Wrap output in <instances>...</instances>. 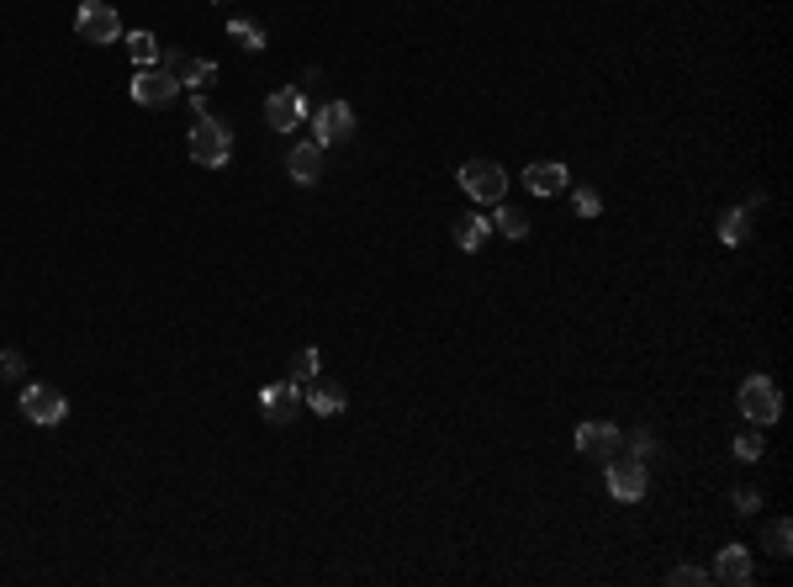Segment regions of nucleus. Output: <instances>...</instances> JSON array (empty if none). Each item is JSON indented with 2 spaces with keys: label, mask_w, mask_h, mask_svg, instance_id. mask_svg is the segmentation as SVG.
I'll use <instances>...</instances> for the list:
<instances>
[{
  "label": "nucleus",
  "mask_w": 793,
  "mask_h": 587,
  "mask_svg": "<svg viewBox=\"0 0 793 587\" xmlns=\"http://www.w3.org/2000/svg\"><path fill=\"white\" fill-rule=\"evenodd\" d=\"M312 143H344V138H355V106H344V101H328L323 112H318V127H312Z\"/></svg>",
  "instance_id": "nucleus-11"
},
{
  "label": "nucleus",
  "mask_w": 793,
  "mask_h": 587,
  "mask_svg": "<svg viewBox=\"0 0 793 587\" xmlns=\"http://www.w3.org/2000/svg\"><path fill=\"white\" fill-rule=\"evenodd\" d=\"M228 38H238V48H254V53L265 48V32L254 22H228Z\"/></svg>",
  "instance_id": "nucleus-24"
},
{
  "label": "nucleus",
  "mask_w": 793,
  "mask_h": 587,
  "mask_svg": "<svg viewBox=\"0 0 793 587\" xmlns=\"http://www.w3.org/2000/svg\"><path fill=\"white\" fill-rule=\"evenodd\" d=\"M672 582H682V587H704L709 572H704V566H672Z\"/></svg>",
  "instance_id": "nucleus-28"
},
{
  "label": "nucleus",
  "mask_w": 793,
  "mask_h": 587,
  "mask_svg": "<svg viewBox=\"0 0 793 587\" xmlns=\"http://www.w3.org/2000/svg\"><path fill=\"white\" fill-rule=\"evenodd\" d=\"M455 180H460V191H466L471 201H482V207H492V201L508 196V170L497 159H466L455 170Z\"/></svg>",
  "instance_id": "nucleus-1"
},
{
  "label": "nucleus",
  "mask_w": 793,
  "mask_h": 587,
  "mask_svg": "<svg viewBox=\"0 0 793 587\" xmlns=\"http://www.w3.org/2000/svg\"><path fill=\"white\" fill-rule=\"evenodd\" d=\"M577 450L593 455V461H608V455L624 450V434H619V424H608V418H587V424H577Z\"/></svg>",
  "instance_id": "nucleus-9"
},
{
  "label": "nucleus",
  "mask_w": 793,
  "mask_h": 587,
  "mask_svg": "<svg viewBox=\"0 0 793 587\" xmlns=\"http://www.w3.org/2000/svg\"><path fill=\"white\" fill-rule=\"evenodd\" d=\"M175 90H180V85H175V80H170V75H164V69L154 64V69H138V75H133V85H127V96H133L138 106H149V112H154V106H170V101H175Z\"/></svg>",
  "instance_id": "nucleus-10"
},
{
  "label": "nucleus",
  "mask_w": 793,
  "mask_h": 587,
  "mask_svg": "<svg viewBox=\"0 0 793 587\" xmlns=\"http://www.w3.org/2000/svg\"><path fill=\"white\" fill-rule=\"evenodd\" d=\"M487 233H492V217H482V212H460V217H455V244L466 249V254L482 249Z\"/></svg>",
  "instance_id": "nucleus-18"
},
{
  "label": "nucleus",
  "mask_w": 793,
  "mask_h": 587,
  "mask_svg": "<svg viewBox=\"0 0 793 587\" xmlns=\"http://www.w3.org/2000/svg\"><path fill=\"white\" fill-rule=\"evenodd\" d=\"M645 461H635V455H608V492H614L619 503H640L645 498Z\"/></svg>",
  "instance_id": "nucleus-6"
},
{
  "label": "nucleus",
  "mask_w": 793,
  "mask_h": 587,
  "mask_svg": "<svg viewBox=\"0 0 793 587\" xmlns=\"http://www.w3.org/2000/svg\"><path fill=\"white\" fill-rule=\"evenodd\" d=\"M756 508H762V492H756V487H741V492H735V513H741V519H751Z\"/></svg>",
  "instance_id": "nucleus-27"
},
{
  "label": "nucleus",
  "mask_w": 793,
  "mask_h": 587,
  "mask_svg": "<svg viewBox=\"0 0 793 587\" xmlns=\"http://www.w3.org/2000/svg\"><path fill=\"white\" fill-rule=\"evenodd\" d=\"M265 418L270 424H291V418H297V402H302V387L297 381H275V387H265Z\"/></svg>",
  "instance_id": "nucleus-13"
},
{
  "label": "nucleus",
  "mask_w": 793,
  "mask_h": 587,
  "mask_svg": "<svg viewBox=\"0 0 793 587\" xmlns=\"http://www.w3.org/2000/svg\"><path fill=\"white\" fill-rule=\"evenodd\" d=\"M630 455H635V461H651V455H656L651 429H635V434H630Z\"/></svg>",
  "instance_id": "nucleus-26"
},
{
  "label": "nucleus",
  "mask_w": 793,
  "mask_h": 587,
  "mask_svg": "<svg viewBox=\"0 0 793 587\" xmlns=\"http://www.w3.org/2000/svg\"><path fill=\"white\" fill-rule=\"evenodd\" d=\"M127 53H133L138 69H154L159 64V38L154 32H127Z\"/></svg>",
  "instance_id": "nucleus-20"
},
{
  "label": "nucleus",
  "mask_w": 793,
  "mask_h": 587,
  "mask_svg": "<svg viewBox=\"0 0 793 587\" xmlns=\"http://www.w3.org/2000/svg\"><path fill=\"white\" fill-rule=\"evenodd\" d=\"M75 32H80V43H117L122 38V16L106 6V0H85V6L75 11Z\"/></svg>",
  "instance_id": "nucleus-4"
},
{
  "label": "nucleus",
  "mask_w": 793,
  "mask_h": 587,
  "mask_svg": "<svg viewBox=\"0 0 793 587\" xmlns=\"http://www.w3.org/2000/svg\"><path fill=\"white\" fill-rule=\"evenodd\" d=\"M318 365H323V360H318V350H312V344H302V350L291 355V381H297V387H307V381L318 376Z\"/></svg>",
  "instance_id": "nucleus-22"
},
{
  "label": "nucleus",
  "mask_w": 793,
  "mask_h": 587,
  "mask_svg": "<svg viewBox=\"0 0 793 587\" xmlns=\"http://www.w3.org/2000/svg\"><path fill=\"white\" fill-rule=\"evenodd\" d=\"M286 175L297 180V186H312V180L323 175V143H297V149L286 154Z\"/></svg>",
  "instance_id": "nucleus-14"
},
{
  "label": "nucleus",
  "mask_w": 793,
  "mask_h": 587,
  "mask_svg": "<svg viewBox=\"0 0 793 587\" xmlns=\"http://www.w3.org/2000/svg\"><path fill=\"white\" fill-rule=\"evenodd\" d=\"M0 376H6V381H22V376H27V360L16 355V350H0Z\"/></svg>",
  "instance_id": "nucleus-25"
},
{
  "label": "nucleus",
  "mask_w": 793,
  "mask_h": 587,
  "mask_svg": "<svg viewBox=\"0 0 793 587\" xmlns=\"http://www.w3.org/2000/svg\"><path fill=\"white\" fill-rule=\"evenodd\" d=\"M735 461H762V429H746V434H735Z\"/></svg>",
  "instance_id": "nucleus-23"
},
{
  "label": "nucleus",
  "mask_w": 793,
  "mask_h": 587,
  "mask_svg": "<svg viewBox=\"0 0 793 587\" xmlns=\"http://www.w3.org/2000/svg\"><path fill=\"white\" fill-rule=\"evenodd\" d=\"M762 545H767V550H772V556H778V561H783V556H788V550H793V524H788V519H772V524L762 529Z\"/></svg>",
  "instance_id": "nucleus-21"
},
{
  "label": "nucleus",
  "mask_w": 793,
  "mask_h": 587,
  "mask_svg": "<svg viewBox=\"0 0 793 587\" xmlns=\"http://www.w3.org/2000/svg\"><path fill=\"white\" fill-rule=\"evenodd\" d=\"M186 149H191V159L201 164V170H223L228 154H233V133H228L223 122L201 117V122L191 127V143H186Z\"/></svg>",
  "instance_id": "nucleus-3"
},
{
  "label": "nucleus",
  "mask_w": 793,
  "mask_h": 587,
  "mask_svg": "<svg viewBox=\"0 0 793 587\" xmlns=\"http://www.w3.org/2000/svg\"><path fill=\"white\" fill-rule=\"evenodd\" d=\"M524 186L534 191V196H561L566 186H571V170L561 159H534L529 170H524Z\"/></svg>",
  "instance_id": "nucleus-12"
},
{
  "label": "nucleus",
  "mask_w": 793,
  "mask_h": 587,
  "mask_svg": "<svg viewBox=\"0 0 793 587\" xmlns=\"http://www.w3.org/2000/svg\"><path fill=\"white\" fill-rule=\"evenodd\" d=\"M492 228L503 238H529V212L508 207V201H492Z\"/></svg>",
  "instance_id": "nucleus-19"
},
{
  "label": "nucleus",
  "mask_w": 793,
  "mask_h": 587,
  "mask_svg": "<svg viewBox=\"0 0 793 587\" xmlns=\"http://www.w3.org/2000/svg\"><path fill=\"white\" fill-rule=\"evenodd\" d=\"M756 212H762V196H751L746 207H735V212L719 217V244H730V249H735V244H746V228H751V217H756Z\"/></svg>",
  "instance_id": "nucleus-17"
},
{
  "label": "nucleus",
  "mask_w": 793,
  "mask_h": 587,
  "mask_svg": "<svg viewBox=\"0 0 793 587\" xmlns=\"http://www.w3.org/2000/svg\"><path fill=\"white\" fill-rule=\"evenodd\" d=\"M344 402H349V397H344V387H339V381H318V376L307 381V408L318 413V418H334V413H344Z\"/></svg>",
  "instance_id": "nucleus-16"
},
{
  "label": "nucleus",
  "mask_w": 793,
  "mask_h": 587,
  "mask_svg": "<svg viewBox=\"0 0 793 587\" xmlns=\"http://www.w3.org/2000/svg\"><path fill=\"white\" fill-rule=\"evenodd\" d=\"M265 122H270V133H297V127L307 122V96L297 85L275 90V96L265 101Z\"/></svg>",
  "instance_id": "nucleus-7"
},
{
  "label": "nucleus",
  "mask_w": 793,
  "mask_h": 587,
  "mask_svg": "<svg viewBox=\"0 0 793 587\" xmlns=\"http://www.w3.org/2000/svg\"><path fill=\"white\" fill-rule=\"evenodd\" d=\"M735 402H741V418H746V424H756V429H767V424H778V418H783L778 381H767V376H746Z\"/></svg>",
  "instance_id": "nucleus-2"
},
{
  "label": "nucleus",
  "mask_w": 793,
  "mask_h": 587,
  "mask_svg": "<svg viewBox=\"0 0 793 587\" xmlns=\"http://www.w3.org/2000/svg\"><path fill=\"white\" fill-rule=\"evenodd\" d=\"M714 577L730 582V587H746L756 577L751 572V550L746 545H725V550H719V561H714Z\"/></svg>",
  "instance_id": "nucleus-15"
},
{
  "label": "nucleus",
  "mask_w": 793,
  "mask_h": 587,
  "mask_svg": "<svg viewBox=\"0 0 793 587\" xmlns=\"http://www.w3.org/2000/svg\"><path fill=\"white\" fill-rule=\"evenodd\" d=\"M598 212H603L598 191H577V217H598Z\"/></svg>",
  "instance_id": "nucleus-29"
},
{
  "label": "nucleus",
  "mask_w": 793,
  "mask_h": 587,
  "mask_svg": "<svg viewBox=\"0 0 793 587\" xmlns=\"http://www.w3.org/2000/svg\"><path fill=\"white\" fill-rule=\"evenodd\" d=\"M22 413L32 418V424L53 429V424H64L69 402H64V392H59V387H48V381H32V387H22Z\"/></svg>",
  "instance_id": "nucleus-5"
},
{
  "label": "nucleus",
  "mask_w": 793,
  "mask_h": 587,
  "mask_svg": "<svg viewBox=\"0 0 793 587\" xmlns=\"http://www.w3.org/2000/svg\"><path fill=\"white\" fill-rule=\"evenodd\" d=\"M159 69H164L175 85H191V90L217 85V64H212V59H196V53H164Z\"/></svg>",
  "instance_id": "nucleus-8"
}]
</instances>
